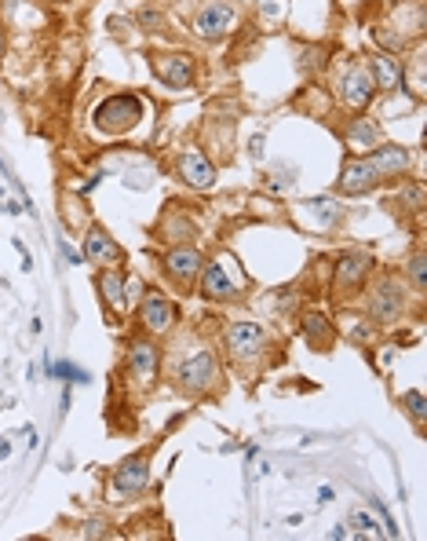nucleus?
Segmentation results:
<instances>
[{"label":"nucleus","mask_w":427,"mask_h":541,"mask_svg":"<svg viewBox=\"0 0 427 541\" xmlns=\"http://www.w3.org/2000/svg\"><path fill=\"white\" fill-rule=\"evenodd\" d=\"M146 113V102L142 95H132V92H117L110 99H102L95 113H92V125L99 128L102 136H121L128 128H135L139 118Z\"/></svg>","instance_id":"1"},{"label":"nucleus","mask_w":427,"mask_h":541,"mask_svg":"<svg viewBox=\"0 0 427 541\" xmlns=\"http://www.w3.org/2000/svg\"><path fill=\"white\" fill-rule=\"evenodd\" d=\"M245 286H249V278L234 264V256H219L201 267V296H209V300H234L245 293Z\"/></svg>","instance_id":"2"},{"label":"nucleus","mask_w":427,"mask_h":541,"mask_svg":"<svg viewBox=\"0 0 427 541\" xmlns=\"http://www.w3.org/2000/svg\"><path fill=\"white\" fill-rule=\"evenodd\" d=\"M172 373H175L179 388L190 392V395H198V392H205L216 380V355L209 351V347H190L187 355L175 358Z\"/></svg>","instance_id":"3"},{"label":"nucleus","mask_w":427,"mask_h":541,"mask_svg":"<svg viewBox=\"0 0 427 541\" xmlns=\"http://www.w3.org/2000/svg\"><path fill=\"white\" fill-rule=\"evenodd\" d=\"M150 486V450L142 454L124 457L117 468H113V479H110V501H132Z\"/></svg>","instance_id":"4"},{"label":"nucleus","mask_w":427,"mask_h":541,"mask_svg":"<svg viewBox=\"0 0 427 541\" xmlns=\"http://www.w3.org/2000/svg\"><path fill=\"white\" fill-rule=\"evenodd\" d=\"M158 366H161V355L150 340H132L128 344V355H124V373L135 388H153L158 380Z\"/></svg>","instance_id":"5"},{"label":"nucleus","mask_w":427,"mask_h":541,"mask_svg":"<svg viewBox=\"0 0 427 541\" xmlns=\"http://www.w3.org/2000/svg\"><path fill=\"white\" fill-rule=\"evenodd\" d=\"M372 267H377V260H372L369 253H361V249L343 253L340 260H336V278H332L336 293L351 296L354 289H361V286H366V278L372 275Z\"/></svg>","instance_id":"6"},{"label":"nucleus","mask_w":427,"mask_h":541,"mask_svg":"<svg viewBox=\"0 0 427 541\" xmlns=\"http://www.w3.org/2000/svg\"><path fill=\"white\" fill-rule=\"evenodd\" d=\"M223 344L230 358H238V363H245V358H260L263 347H267V333L260 322H234L227 333H223Z\"/></svg>","instance_id":"7"},{"label":"nucleus","mask_w":427,"mask_h":541,"mask_svg":"<svg viewBox=\"0 0 427 541\" xmlns=\"http://www.w3.org/2000/svg\"><path fill=\"white\" fill-rule=\"evenodd\" d=\"M406 311V293H398V286L391 278H383L377 289L369 293V318L380 322V326H395Z\"/></svg>","instance_id":"8"},{"label":"nucleus","mask_w":427,"mask_h":541,"mask_svg":"<svg viewBox=\"0 0 427 541\" xmlns=\"http://www.w3.org/2000/svg\"><path fill=\"white\" fill-rule=\"evenodd\" d=\"M238 22V11L223 4V0H212V4H205L198 15H193V33L201 37V41H219V37H227V30Z\"/></svg>","instance_id":"9"},{"label":"nucleus","mask_w":427,"mask_h":541,"mask_svg":"<svg viewBox=\"0 0 427 541\" xmlns=\"http://www.w3.org/2000/svg\"><path fill=\"white\" fill-rule=\"evenodd\" d=\"M380 183H383V179L372 172V165H369L366 158H347L336 190H340V194H347V198H354V194H369V190L380 187Z\"/></svg>","instance_id":"10"},{"label":"nucleus","mask_w":427,"mask_h":541,"mask_svg":"<svg viewBox=\"0 0 427 541\" xmlns=\"http://www.w3.org/2000/svg\"><path fill=\"white\" fill-rule=\"evenodd\" d=\"M372 95H377V81H372V73L369 70H361V66H347L340 73V99L347 102V107H369Z\"/></svg>","instance_id":"11"},{"label":"nucleus","mask_w":427,"mask_h":541,"mask_svg":"<svg viewBox=\"0 0 427 541\" xmlns=\"http://www.w3.org/2000/svg\"><path fill=\"white\" fill-rule=\"evenodd\" d=\"M139 318H142V329L146 333H168L175 326V304L168 300V296L161 293H150V296H142V307H139Z\"/></svg>","instance_id":"12"},{"label":"nucleus","mask_w":427,"mask_h":541,"mask_svg":"<svg viewBox=\"0 0 427 541\" xmlns=\"http://www.w3.org/2000/svg\"><path fill=\"white\" fill-rule=\"evenodd\" d=\"M201 267H205V256H201L198 249H190V246L172 249V253L164 256L168 278H175L179 286H193V282H198V275H201Z\"/></svg>","instance_id":"13"},{"label":"nucleus","mask_w":427,"mask_h":541,"mask_svg":"<svg viewBox=\"0 0 427 541\" xmlns=\"http://www.w3.org/2000/svg\"><path fill=\"white\" fill-rule=\"evenodd\" d=\"M153 73L168 88H190L193 84V59L190 55H153Z\"/></svg>","instance_id":"14"},{"label":"nucleus","mask_w":427,"mask_h":541,"mask_svg":"<svg viewBox=\"0 0 427 541\" xmlns=\"http://www.w3.org/2000/svg\"><path fill=\"white\" fill-rule=\"evenodd\" d=\"M175 172L183 176V183L198 187V190H209V187L216 183V169H212V161L205 158L201 150H190V154H183V158L175 161Z\"/></svg>","instance_id":"15"},{"label":"nucleus","mask_w":427,"mask_h":541,"mask_svg":"<svg viewBox=\"0 0 427 541\" xmlns=\"http://www.w3.org/2000/svg\"><path fill=\"white\" fill-rule=\"evenodd\" d=\"M366 161L372 165V172L380 179H395V176H406L409 172V154L406 147H377L366 154Z\"/></svg>","instance_id":"16"},{"label":"nucleus","mask_w":427,"mask_h":541,"mask_svg":"<svg viewBox=\"0 0 427 541\" xmlns=\"http://www.w3.org/2000/svg\"><path fill=\"white\" fill-rule=\"evenodd\" d=\"M84 260L113 267V264H121V249H117V241H113L102 227H92V230H88V241H84Z\"/></svg>","instance_id":"17"},{"label":"nucleus","mask_w":427,"mask_h":541,"mask_svg":"<svg viewBox=\"0 0 427 541\" xmlns=\"http://www.w3.org/2000/svg\"><path fill=\"white\" fill-rule=\"evenodd\" d=\"M95 286L102 293V304H106L113 315H121L124 311V275H121V270L117 267H102Z\"/></svg>","instance_id":"18"},{"label":"nucleus","mask_w":427,"mask_h":541,"mask_svg":"<svg viewBox=\"0 0 427 541\" xmlns=\"http://www.w3.org/2000/svg\"><path fill=\"white\" fill-rule=\"evenodd\" d=\"M303 337H307V344L314 347V351H329L332 347V326H329V318L321 315V311H310V315H303Z\"/></svg>","instance_id":"19"},{"label":"nucleus","mask_w":427,"mask_h":541,"mask_svg":"<svg viewBox=\"0 0 427 541\" xmlns=\"http://www.w3.org/2000/svg\"><path fill=\"white\" fill-rule=\"evenodd\" d=\"M44 373H48V377L51 380H62V384H70V388H73V384H81V388H84V384H92V373H88V369H81V366H73V363H66V358H44Z\"/></svg>","instance_id":"20"},{"label":"nucleus","mask_w":427,"mask_h":541,"mask_svg":"<svg viewBox=\"0 0 427 541\" xmlns=\"http://www.w3.org/2000/svg\"><path fill=\"white\" fill-rule=\"evenodd\" d=\"M369 73H372V81H377V88H395L402 81V66H398L391 55H383V51H372Z\"/></svg>","instance_id":"21"},{"label":"nucleus","mask_w":427,"mask_h":541,"mask_svg":"<svg viewBox=\"0 0 427 541\" xmlns=\"http://www.w3.org/2000/svg\"><path fill=\"white\" fill-rule=\"evenodd\" d=\"M303 212L314 220V227H332L340 220L343 205H336V198H310V201H303Z\"/></svg>","instance_id":"22"},{"label":"nucleus","mask_w":427,"mask_h":541,"mask_svg":"<svg viewBox=\"0 0 427 541\" xmlns=\"http://www.w3.org/2000/svg\"><path fill=\"white\" fill-rule=\"evenodd\" d=\"M347 139H351L354 147L366 150V147H372L380 139V128H377V121H372V118H358L351 128H347Z\"/></svg>","instance_id":"23"},{"label":"nucleus","mask_w":427,"mask_h":541,"mask_svg":"<svg viewBox=\"0 0 427 541\" xmlns=\"http://www.w3.org/2000/svg\"><path fill=\"white\" fill-rule=\"evenodd\" d=\"M347 526H351V534H361V538H369V534H380V523L369 516V512H351V520H347Z\"/></svg>","instance_id":"24"},{"label":"nucleus","mask_w":427,"mask_h":541,"mask_svg":"<svg viewBox=\"0 0 427 541\" xmlns=\"http://www.w3.org/2000/svg\"><path fill=\"white\" fill-rule=\"evenodd\" d=\"M402 406H406V414L412 417V424L424 428V392H406L402 395Z\"/></svg>","instance_id":"25"},{"label":"nucleus","mask_w":427,"mask_h":541,"mask_svg":"<svg viewBox=\"0 0 427 541\" xmlns=\"http://www.w3.org/2000/svg\"><path fill=\"white\" fill-rule=\"evenodd\" d=\"M424 267H427L424 253H417V256L409 260V275H412V286H417V293H424V289H427V275H424Z\"/></svg>","instance_id":"26"},{"label":"nucleus","mask_w":427,"mask_h":541,"mask_svg":"<svg viewBox=\"0 0 427 541\" xmlns=\"http://www.w3.org/2000/svg\"><path fill=\"white\" fill-rule=\"evenodd\" d=\"M398 201H409V209H424V187L420 183H409L406 190H402V194H398Z\"/></svg>","instance_id":"27"},{"label":"nucleus","mask_w":427,"mask_h":541,"mask_svg":"<svg viewBox=\"0 0 427 541\" xmlns=\"http://www.w3.org/2000/svg\"><path fill=\"white\" fill-rule=\"evenodd\" d=\"M139 296H142V282L124 278V307H139Z\"/></svg>","instance_id":"28"},{"label":"nucleus","mask_w":427,"mask_h":541,"mask_svg":"<svg viewBox=\"0 0 427 541\" xmlns=\"http://www.w3.org/2000/svg\"><path fill=\"white\" fill-rule=\"evenodd\" d=\"M164 227H172V230H175L172 238H179V241H190L193 235H198V230H193V223H190V220H168Z\"/></svg>","instance_id":"29"},{"label":"nucleus","mask_w":427,"mask_h":541,"mask_svg":"<svg viewBox=\"0 0 427 541\" xmlns=\"http://www.w3.org/2000/svg\"><path fill=\"white\" fill-rule=\"evenodd\" d=\"M59 253H62V260H66L70 267H81V264H84V253H77L66 238H59Z\"/></svg>","instance_id":"30"},{"label":"nucleus","mask_w":427,"mask_h":541,"mask_svg":"<svg viewBox=\"0 0 427 541\" xmlns=\"http://www.w3.org/2000/svg\"><path fill=\"white\" fill-rule=\"evenodd\" d=\"M11 246H15V253L22 256V270L30 275V270H33V256H30V249H26V241L22 238H11Z\"/></svg>","instance_id":"31"},{"label":"nucleus","mask_w":427,"mask_h":541,"mask_svg":"<svg viewBox=\"0 0 427 541\" xmlns=\"http://www.w3.org/2000/svg\"><path fill=\"white\" fill-rule=\"evenodd\" d=\"M84 538H110V526L102 523V520H92L84 526Z\"/></svg>","instance_id":"32"},{"label":"nucleus","mask_w":427,"mask_h":541,"mask_svg":"<svg viewBox=\"0 0 427 541\" xmlns=\"http://www.w3.org/2000/svg\"><path fill=\"white\" fill-rule=\"evenodd\" d=\"M249 154H252V161H260V158H263V136H252Z\"/></svg>","instance_id":"33"},{"label":"nucleus","mask_w":427,"mask_h":541,"mask_svg":"<svg viewBox=\"0 0 427 541\" xmlns=\"http://www.w3.org/2000/svg\"><path fill=\"white\" fill-rule=\"evenodd\" d=\"M332 501H336L332 486H318V505H332Z\"/></svg>","instance_id":"34"},{"label":"nucleus","mask_w":427,"mask_h":541,"mask_svg":"<svg viewBox=\"0 0 427 541\" xmlns=\"http://www.w3.org/2000/svg\"><path fill=\"white\" fill-rule=\"evenodd\" d=\"M329 538H332V541H340V538H351V526H347V523H336L332 531H329Z\"/></svg>","instance_id":"35"},{"label":"nucleus","mask_w":427,"mask_h":541,"mask_svg":"<svg viewBox=\"0 0 427 541\" xmlns=\"http://www.w3.org/2000/svg\"><path fill=\"white\" fill-rule=\"evenodd\" d=\"M59 406H62V414L73 406V395H70V384H66V392H62V398H59Z\"/></svg>","instance_id":"36"},{"label":"nucleus","mask_w":427,"mask_h":541,"mask_svg":"<svg viewBox=\"0 0 427 541\" xmlns=\"http://www.w3.org/2000/svg\"><path fill=\"white\" fill-rule=\"evenodd\" d=\"M4 212H8V216H19V212H22V205H19V201H8V205H4Z\"/></svg>","instance_id":"37"},{"label":"nucleus","mask_w":427,"mask_h":541,"mask_svg":"<svg viewBox=\"0 0 427 541\" xmlns=\"http://www.w3.org/2000/svg\"><path fill=\"white\" fill-rule=\"evenodd\" d=\"M8 457H11V446H8L4 439H0V461H8Z\"/></svg>","instance_id":"38"},{"label":"nucleus","mask_w":427,"mask_h":541,"mask_svg":"<svg viewBox=\"0 0 427 541\" xmlns=\"http://www.w3.org/2000/svg\"><path fill=\"white\" fill-rule=\"evenodd\" d=\"M0 55H4V26H0Z\"/></svg>","instance_id":"39"}]
</instances>
